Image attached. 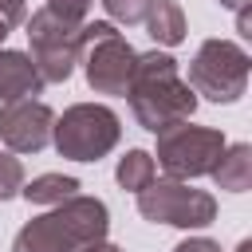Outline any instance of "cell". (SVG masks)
Listing matches in <instances>:
<instances>
[{"label": "cell", "instance_id": "e0dca14e", "mask_svg": "<svg viewBox=\"0 0 252 252\" xmlns=\"http://www.w3.org/2000/svg\"><path fill=\"white\" fill-rule=\"evenodd\" d=\"M91 4H94V0H47V8H51L55 16H63V20H75V24H83V20H87Z\"/></svg>", "mask_w": 252, "mask_h": 252}, {"label": "cell", "instance_id": "7c38bea8", "mask_svg": "<svg viewBox=\"0 0 252 252\" xmlns=\"http://www.w3.org/2000/svg\"><path fill=\"white\" fill-rule=\"evenodd\" d=\"M142 24H146V32H150V39L158 47H177L185 39V32H189L185 28V12H181L177 0H154Z\"/></svg>", "mask_w": 252, "mask_h": 252}, {"label": "cell", "instance_id": "3957f363", "mask_svg": "<svg viewBox=\"0 0 252 252\" xmlns=\"http://www.w3.org/2000/svg\"><path fill=\"white\" fill-rule=\"evenodd\" d=\"M122 138V122L102 102H75L51 122V142L59 158L71 161H98L106 158Z\"/></svg>", "mask_w": 252, "mask_h": 252}, {"label": "cell", "instance_id": "4fadbf2b", "mask_svg": "<svg viewBox=\"0 0 252 252\" xmlns=\"http://www.w3.org/2000/svg\"><path fill=\"white\" fill-rule=\"evenodd\" d=\"M79 189L83 185L75 177H67V173H39V177H32V181L20 185V197L28 205H59V201L75 197Z\"/></svg>", "mask_w": 252, "mask_h": 252}, {"label": "cell", "instance_id": "8992f818", "mask_svg": "<svg viewBox=\"0 0 252 252\" xmlns=\"http://www.w3.org/2000/svg\"><path fill=\"white\" fill-rule=\"evenodd\" d=\"M28 24V47H32V63L39 71L43 83H67L79 67V47H83V24L55 16L51 8L32 12Z\"/></svg>", "mask_w": 252, "mask_h": 252}, {"label": "cell", "instance_id": "2e32d148", "mask_svg": "<svg viewBox=\"0 0 252 252\" xmlns=\"http://www.w3.org/2000/svg\"><path fill=\"white\" fill-rule=\"evenodd\" d=\"M20 185H24V165H20V158H12V154L0 150V201H12V197L20 193Z\"/></svg>", "mask_w": 252, "mask_h": 252}, {"label": "cell", "instance_id": "5b68a950", "mask_svg": "<svg viewBox=\"0 0 252 252\" xmlns=\"http://www.w3.org/2000/svg\"><path fill=\"white\" fill-rule=\"evenodd\" d=\"M248 51L236 39H205L189 63V87L193 94H205L209 102H236L248 91Z\"/></svg>", "mask_w": 252, "mask_h": 252}, {"label": "cell", "instance_id": "ac0fdd59", "mask_svg": "<svg viewBox=\"0 0 252 252\" xmlns=\"http://www.w3.org/2000/svg\"><path fill=\"white\" fill-rule=\"evenodd\" d=\"M28 20V0H0V24L12 32Z\"/></svg>", "mask_w": 252, "mask_h": 252}, {"label": "cell", "instance_id": "9c48e42d", "mask_svg": "<svg viewBox=\"0 0 252 252\" xmlns=\"http://www.w3.org/2000/svg\"><path fill=\"white\" fill-rule=\"evenodd\" d=\"M55 110L39 98H16L0 106V142L12 154H39L51 142Z\"/></svg>", "mask_w": 252, "mask_h": 252}, {"label": "cell", "instance_id": "277c9868", "mask_svg": "<svg viewBox=\"0 0 252 252\" xmlns=\"http://www.w3.org/2000/svg\"><path fill=\"white\" fill-rule=\"evenodd\" d=\"M134 59H138V51L126 43V35H122L110 20L83 24L79 63H83L87 87H91L94 94H126V83H130Z\"/></svg>", "mask_w": 252, "mask_h": 252}, {"label": "cell", "instance_id": "d6986e66", "mask_svg": "<svg viewBox=\"0 0 252 252\" xmlns=\"http://www.w3.org/2000/svg\"><path fill=\"white\" fill-rule=\"evenodd\" d=\"M173 252H220V244L209 240V236H189V240H181Z\"/></svg>", "mask_w": 252, "mask_h": 252}, {"label": "cell", "instance_id": "44dd1931", "mask_svg": "<svg viewBox=\"0 0 252 252\" xmlns=\"http://www.w3.org/2000/svg\"><path fill=\"white\" fill-rule=\"evenodd\" d=\"M220 4H224V8H232V12H244V8H248V0H220Z\"/></svg>", "mask_w": 252, "mask_h": 252}, {"label": "cell", "instance_id": "9a60e30c", "mask_svg": "<svg viewBox=\"0 0 252 252\" xmlns=\"http://www.w3.org/2000/svg\"><path fill=\"white\" fill-rule=\"evenodd\" d=\"M150 4H154V0H102L106 16H110L114 24H126V28L142 24V20H146V12H150Z\"/></svg>", "mask_w": 252, "mask_h": 252}, {"label": "cell", "instance_id": "52a82bcc", "mask_svg": "<svg viewBox=\"0 0 252 252\" xmlns=\"http://www.w3.org/2000/svg\"><path fill=\"white\" fill-rule=\"evenodd\" d=\"M138 213L154 224H173V228H205L217 220V197L205 189H193L177 177L150 181L138 189Z\"/></svg>", "mask_w": 252, "mask_h": 252}, {"label": "cell", "instance_id": "30bf717a", "mask_svg": "<svg viewBox=\"0 0 252 252\" xmlns=\"http://www.w3.org/2000/svg\"><path fill=\"white\" fill-rule=\"evenodd\" d=\"M43 79L32 63L28 51H12L0 47V102H16V98H35L43 94Z\"/></svg>", "mask_w": 252, "mask_h": 252}, {"label": "cell", "instance_id": "8fae6325", "mask_svg": "<svg viewBox=\"0 0 252 252\" xmlns=\"http://www.w3.org/2000/svg\"><path fill=\"white\" fill-rule=\"evenodd\" d=\"M217 189H228V193H244L252 185V146L248 142H236V146H224V154L217 158V165L209 169Z\"/></svg>", "mask_w": 252, "mask_h": 252}, {"label": "cell", "instance_id": "7402d4cb", "mask_svg": "<svg viewBox=\"0 0 252 252\" xmlns=\"http://www.w3.org/2000/svg\"><path fill=\"white\" fill-rule=\"evenodd\" d=\"M236 252H252V244H248V240H240V248H236Z\"/></svg>", "mask_w": 252, "mask_h": 252}, {"label": "cell", "instance_id": "ba28073f", "mask_svg": "<svg viewBox=\"0 0 252 252\" xmlns=\"http://www.w3.org/2000/svg\"><path fill=\"white\" fill-rule=\"evenodd\" d=\"M224 134L213 130V126H189V122H177L169 130L158 134V165L177 177V181H189V177H205L217 158L224 154Z\"/></svg>", "mask_w": 252, "mask_h": 252}, {"label": "cell", "instance_id": "7a4b0ae2", "mask_svg": "<svg viewBox=\"0 0 252 252\" xmlns=\"http://www.w3.org/2000/svg\"><path fill=\"white\" fill-rule=\"evenodd\" d=\"M110 228V213L98 197H67L59 205H51L43 217H32L16 240L12 252H79L94 240H106Z\"/></svg>", "mask_w": 252, "mask_h": 252}, {"label": "cell", "instance_id": "ffe728a7", "mask_svg": "<svg viewBox=\"0 0 252 252\" xmlns=\"http://www.w3.org/2000/svg\"><path fill=\"white\" fill-rule=\"evenodd\" d=\"M79 252H122V248L110 244V240H94V244H87V248H79Z\"/></svg>", "mask_w": 252, "mask_h": 252}, {"label": "cell", "instance_id": "6da1fadb", "mask_svg": "<svg viewBox=\"0 0 252 252\" xmlns=\"http://www.w3.org/2000/svg\"><path fill=\"white\" fill-rule=\"evenodd\" d=\"M126 98H130V114L150 134H161L177 122H189L193 110H197V94L181 79L177 59L169 51H158V47L134 59Z\"/></svg>", "mask_w": 252, "mask_h": 252}, {"label": "cell", "instance_id": "5bb4252c", "mask_svg": "<svg viewBox=\"0 0 252 252\" xmlns=\"http://www.w3.org/2000/svg\"><path fill=\"white\" fill-rule=\"evenodd\" d=\"M114 181H118L122 189H130V193L146 189V185L154 181V154H146V150H126V154L118 158V165H114Z\"/></svg>", "mask_w": 252, "mask_h": 252}, {"label": "cell", "instance_id": "603a6c76", "mask_svg": "<svg viewBox=\"0 0 252 252\" xmlns=\"http://www.w3.org/2000/svg\"><path fill=\"white\" fill-rule=\"evenodd\" d=\"M4 39H8V28H4V24H0V43H4Z\"/></svg>", "mask_w": 252, "mask_h": 252}]
</instances>
